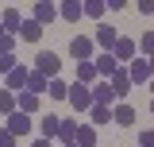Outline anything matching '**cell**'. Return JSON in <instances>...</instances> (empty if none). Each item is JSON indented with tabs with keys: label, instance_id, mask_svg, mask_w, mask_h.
<instances>
[{
	"label": "cell",
	"instance_id": "1",
	"mask_svg": "<svg viewBox=\"0 0 154 147\" xmlns=\"http://www.w3.org/2000/svg\"><path fill=\"white\" fill-rule=\"evenodd\" d=\"M58 70H62V58H58L54 51H38V54H35V74H42V77H54Z\"/></svg>",
	"mask_w": 154,
	"mask_h": 147
},
{
	"label": "cell",
	"instance_id": "11",
	"mask_svg": "<svg viewBox=\"0 0 154 147\" xmlns=\"http://www.w3.org/2000/svg\"><path fill=\"white\" fill-rule=\"evenodd\" d=\"M38 109H42V101H38L35 93H19L16 97V112H23V116H35Z\"/></svg>",
	"mask_w": 154,
	"mask_h": 147
},
{
	"label": "cell",
	"instance_id": "23",
	"mask_svg": "<svg viewBox=\"0 0 154 147\" xmlns=\"http://www.w3.org/2000/svg\"><path fill=\"white\" fill-rule=\"evenodd\" d=\"M81 8H85V16H93V19H100L104 12H108V4H104V0H81Z\"/></svg>",
	"mask_w": 154,
	"mask_h": 147
},
{
	"label": "cell",
	"instance_id": "35",
	"mask_svg": "<svg viewBox=\"0 0 154 147\" xmlns=\"http://www.w3.org/2000/svg\"><path fill=\"white\" fill-rule=\"evenodd\" d=\"M146 85H150V93H154V77H150V81H146Z\"/></svg>",
	"mask_w": 154,
	"mask_h": 147
},
{
	"label": "cell",
	"instance_id": "4",
	"mask_svg": "<svg viewBox=\"0 0 154 147\" xmlns=\"http://www.w3.org/2000/svg\"><path fill=\"white\" fill-rule=\"evenodd\" d=\"M116 39H119V31H116L112 23H100V27H96V39H93V47H100V51L108 54V51L116 47Z\"/></svg>",
	"mask_w": 154,
	"mask_h": 147
},
{
	"label": "cell",
	"instance_id": "10",
	"mask_svg": "<svg viewBox=\"0 0 154 147\" xmlns=\"http://www.w3.org/2000/svg\"><path fill=\"white\" fill-rule=\"evenodd\" d=\"M4 128H8V132H12V136L19 139V136H27V132H31V116H23V112H12Z\"/></svg>",
	"mask_w": 154,
	"mask_h": 147
},
{
	"label": "cell",
	"instance_id": "7",
	"mask_svg": "<svg viewBox=\"0 0 154 147\" xmlns=\"http://www.w3.org/2000/svg\"><path fill=\"white\" fill-rule=\"evenodd\" d=\"M69 54H73L77 62H93V39H85V35L69 39Z\"/></svg>",
	"mask_w": 154,
	"mask_h": 147
},
{
	"label": "cell",
	"instance_id": "32",
	"mask_svg": "<svg viewBox=\"0 0 154 147\" xmlns=\"http://www.w3.org/2000/svg\"><path fill=\"white\" fill-rule=\"evenodd\" d=\"M139 16H154V0H143L139 4Z\"/></svg>",
	"mask_w": 154,
	"mask_h": 147
},
{
	"label": "cell",
	"instance_id": "16",
	"mask_svg": "<svg viewBox=\"0 0 154 147\" xmlns=\"http://www.w3.org/2000/svg\"><path fill=\"white\" fill-rule=\"evenodd\" d=\"M112 124L131 128V124H135V109H131V105H116V109H112Z\"/></svg>",
	"mask_w": 154,
	"mask_h": 147
},
{
	"label": "cell",
	"instance_id": "8",
	"mask_svg": "<svg viewBox=\"0 0 154 147\" xmlns=\"http://www.w3.org/2000/svg\"><path fill=\"white\" fill-rule=\"evenodd\" d=\"M31 12H35L31 19H35L38 27H42V23H54V19H58V4H50V0H38Z\"/></svg>",
	"mask_w": 154,
	"mask_h": 147
},
{
	"label": "cell",
	"instance_id": "6",
	"mask_svg": "<svg viewBox=\"0 0 154 147\" xmlns=\"http://www.w3.org/2000/svg\"><path fill=\"white\" fill-rule=\"evenodd\" d=\"M93 70H96V77H100V81H108V77L119 70V62H116L112 54H104V51H100V54L93 58Z\"/></svg>",
	"mask_w": 154,
	"mask_h": 147
},
{
	"label": "cell",
	"instance_id": "25",
	"mask_svg": "<svg viewBox=\"0 0 154 147\" xmlns=\"http://www.w3.org/2000/svg\"><path fill=\"white\" fill-rule=\"evenodd\" d=\"M0 112H4V116H12V112H16V93L0 89Z\"/></svg>",
	"mask_w": 154,
	"mask_h": 147
},
{
	"label": "cell",
	"instance_id": "20",
	"mask_svg": "<svg viewBox=\"0 0 154 147\" xmlns=\"http://www.w3.org/2000/svg\"><path fill=\"white\" fill-rule=\"evenodd\" d=\"M73 136H77V120L66 116V120L58 124V139H62V143H73Z\"/></svg>",
	"mask_w": 154,
	"mask_h": 147
},
{
	"label": "cell",
	"instance_id": "24",
	"mask_svg": "<svg viewBox=\"0 0 154 147\" xmlns=\"http://www.w3.org/2000/svg\"><path fill=\"white\" fill-rule=\"evenodd\" d=\"M89 116H93V128H96V124H108V120H112V109H108V105H93Z\"/></svg>",
	"mask_w": 154,
	"mask_h": 147
},
{
	"label": "cell",
	"instance_id": "26",
	"mask_svg": "<svg viewBox=\"0 0 154 147\" xmlns=\"http://www.w3.org/2000/svg\"><path fill=\"white\" fill-rule=\"evenodd\" d=\"M58 124H62V116H42V124H38V128H42V136L50 139V136H58Z\"/></svg>",
	"mask_w": 154,
	"mask_h": 147
},
{
	"label": "cell",
	"instance_id": "33",
	"mask_svg": "<svg viewBox=\"0 0 154 147\" xmlns=\"http://www.w3.org/2000/svg\"><path fill=\"white\" fill-rule=\"evenodd\" d=\"M31 147H54V143H50V139H35Z\"/></svg>",
	"mask_w": 154,
	"mask_h": 147
},
{
	"label": "cell",
	"instance_id": "2",
	"mask_svg": "<svg viewBox=\"0 0 154 147\" xmlns=\"http://www.w3.org/2000/svg\"><path fill=\"white\" fill-rule=\"evenodd\" d=\"M66 101H69V105H73L77 112H89L93 109V93H89V85H69V93H66Z\"/></svg>",
	"mask_w": 154,
	"mask_h": 147
},
{
	"label": "cell",
	"instance_id": "17",
	"mask_svg": "<svg viewBox=\"0 0 154 147\" xmlns=\"http://www.w3.org/2000/svg\"><path fill=\"white\" fill-rule=\"evenodd\" d=\"M100 77H96L93 62H77V85H96Z\"/></svg>",
	"mask_w": 154,
	"mask_h": 147
},
{
	"label": "cell",
	"instance_id": "28",
	"mask_svg": "<svg viewBox=\"0 0 154 147\" xmlns=\"http://www.w3.org/2000/svg\"><path fill=\"white\" fill-rule=\"evenodd\" d=\"M16 66H19V62H16L12 54H0V74H4V77H8L12 70H16Z\"/></svg>",
	"mask_w": 154,
	"mask_h": 147
},
{
	"label": "cell",
	"instance_id": "30",
	"mask_svg": "<svg viewBox=\"0 0 154 147\" xmlns=\"http://www.w3.org/2000/svg\"><path fill=\"white\" fill-rule=\"evenodd\" d=\"M0 147H16V136H12L8 128H0Z\"/></svg>",
	"mask_w": 154,
	"mask_h": 147
},
{
	"label": "cell",
	"instance_id": "18",
	"mask_svg": "<svg viewBox=\"0 0 154 147\" xmlns=\"http://www.w3.org/2000/svg\"><path fill=\"white\" fill-rule=\"evenodd\" d=\"M19 39H27V43H38V39H42V27H38L35 19H23V23H19Z\"/></svg>",
	"mask_w": 154,
	"mask_h": 147
},
{
	"label": "cell",
	"instance_id": "36",
	"mask_svg": "<svg viewBox=\"0 0 154 147\" xmlns=\"http://www.w3.org/2000/svg\"><path fill=\"white\" fill-rule=\"evenodd\" d=\"M150 112H154V101H150Z\"/></svg>",
	"mask_w": 154,
	"mask_h": 147
},
{
	"label": "cell",
	"instance_id": "29",
	"mask_svg": "<svg viewBox=\"0 0 154 147\" xmlns=\"http://www.w3.org/2000/svg\"><path fill=\"white\" fill-rule=\"evenodd\" d=\"M16 51V35H0V54H12Z\"/></svg>",
	"mask_w": 154,
	"mask_h": 147
},
{
	"label": "cell",
	"instance_id": "14",
	"mask_svg": "<svg viewBox=\"0 0 154 147\" xmlns=\"http://www.w3.org/2000/svg\"><path fill=\"white\" fill-rule=\"evenodd\" d=\"M73 147H96V128H93V124H77Z\"/></svg>",
	"mask_w": 154,
	"mask_h": 147
},
{
	"label": "cell",
	"instance_id": "12",
	"mask_svg": "<svg viewBox=\"0 0 154 147\" xmlns=\"http://www.w3.org/2000/svg\"><path fill=\"white\" fill-rule=\"evenodd\" d=\"M27 77H31V70L27 66H16V70L8 74V93H23L27 89Z\"/></svg>",
	"mask_w": 154,
	"mask_h": 147
},
{
	"label": "cell",
	"instance_id": "37",
	"mask_svg": "<svg viewBox=\"0 0 154 147\" xmlns=\"http://www.w3.org/2000/svg\"><path fill=\"white\" fill-rule=\"evenodd\" d=\"M66 147H73V143H66Z\"/></svg>",
	"mask_w": 154,
	"mask_h": 147
},
{
	"label": "cell",
	"instance_id": "9",
	"mask_svg": "<svg viewBox=\"0 0 154 147\" xmlns=\"http://www.w3.org/2000/svg\"><path fill=\"white\" fill-rule=\"evenodd\" d=\"M89 93H93V105H108L112 109V101H116V93L108 81H96V85H89Z\"/></svg>",
	"mask_w": 154,
	"mask_h": 147
},
{
	"label": "cell",
	"instance_id": "21",
	"mask_svg": "<svg viewBox=\"0 0 154 147\" xmlns=\"http://www.w3.org/2000/svg\"><path fill=\"white\" fill-rule=\"evenodd\" d=\"M46 93H50L54 101H66V93H69V85H66L62 77H50V81H46Z\"/></svg>",
	"mask_w": 154,
	"mask_h": 147
},
{
	"label": "cell",
	"instance_id": "34",
	"mask_svg": "<svg viewBox=\"0 0 154 147\" xmlns=\"http://www.w3.org/2000/svg\"><path fill=\"white\" fill-rule=\"evenodd\" d=\"M146 66H150V77H154V54H150V58H146Z\"/></svg>",
	"mask_w": 154,
	"mask_h": 147
},
{
	"label": "cell",
	"instance_id": "27",
	"mask_svg": "<svg viewBox=\"0 0 154 147\" xmlns=\"http://www.w3.org/2000/svg\"><path fill=\"white\" fill-rule=\"evenodd\" d=\"M135 47H139V54H146V58H150V54H154V31H146V35L139 39Z\"/></svg>",
	"mask_w": 154,
	"mask_h": 147
},
{
	"label": "cell",
	"instance_id": "13",
	"mask_svg": "<svg viewBox=\"0 0 154 147\" xmlns=\"http://www.w3.org/2000/svg\"><path fill=\"white\" fill-rule=\"evenodd\" d=\"M19 23H23V16H19L16 8H4V12H0V27H4L8 35H19Z\"/></svg>",
	"mask_w": 154,
	"mask_h": 147
},
{
	"label": "cell",
	"instance_id": "31",
	"mask_svg": "<svg viewBox=\"0 0 154 147\" xmlns=\"http://www.w3.org/2000/svg\"><path fill=\"white\" fill-rule=\"evenodd\" d=\"M139 147H154V132H139Z\"/></svg>",
	"mask_w": 154,
	"mask_h": 147
},
{
	"label": "cell",
	"instance_id": "5",
	"mask_svg": "<svg viewBox=\"0 0 154 147\" xmlns=\"http://www.w3.org/2000/svg\"><path fill=\"white\" fill-rule=\"evenodd\" d=\"M108 54H112L116 62H131V58L139 54V47H135V39H123V35H119V39H116V47L108 51Z\"/></svg>",
	"mask_w": 154,
	"mask_h": 147
},
{
	"label": "cell",
	"instance_id": "22",
	"mask_svg": "<svg viewBox=\"0 0 154 147\" xmlns=\"http://www.w3.org/2000/svg\"><path fill=\"white\" fill-rule=\"evenodd\" d=\"M46 81H50V77H42V74L31 70V77H27V89H23V93H35V97H38V93H46Z\"/></svg>",
	"mask_w": 154,
	"mask_h": 147
},
{
	"label": "cell",
	"instance_id": "3",
	"mask_svg": "<svg viewBox=\"0 0 154 147\" xmlns=\"http://www.w3.org/2000/svg\"><path fill=\"white\" fill-rule=\"evenodd\" d=\"M123 74H127L131 85H146V81H150V66H146V58H139V54L131 58V66H127Z\"/></svg>",
	"mask_w": 154,
	"mask_h": 147
},
{
	"label": "cell",
	"instance_id": "19",
	"mask_svg": "<svg viewBox=\"0 0 154 147\" xmlns=\"http://www.w3.org/2000/svg\"><path fill=\"white\" fill-rule=\"evenodd\" d=\"M108 85H112V93H116V101H119L123 93L131 89V81H127V74H123V70H116L112 77H108Z\"/></svg>",
	"mask_w": 154,
	"mask_h": 147
},
{
	"label": "cell",
	"instance_id": "15",
	"mask_svg": "<svg viewBox=\"0 0 154 147\" xmlns=\"http://www.w3.org/2000/svg\"><path fill=\"white\" fill-rule=\"evenodd\" d=\"M58 16L69 19V23H77V19L85 16V8H81V0H66V4H58Z\"/></svg>",
	"mask_w": 154,
	"mask_h": 147
}]
</instances>
